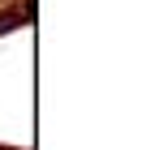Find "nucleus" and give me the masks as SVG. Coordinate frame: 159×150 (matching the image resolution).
I'll return each instance as SVG.
<instances>
[{"mask_svg":"<svg viewBox=\"0 0 159 150\" xmlns=\"http://www.w3.org/2000/svg\"><path fill=\"white\" fill-rule=\"evenodd\" d=\"M17 22H26V9H17V13H9V17H0V30H13Z\"/></svg>","mask_w":159,"mask_h":150,"instance_id":"nucleus-1","label":"nucleus"}]
</instances>
